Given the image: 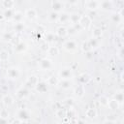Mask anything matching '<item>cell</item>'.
Here are the masks:
<instances>
[{
  "mask_svg": "<svg viewBox=\"0 0 124 124\" xmlns=\"http://www.w3.org/2000/svg\"><path fill=\"white\" fill-rule=\"evenodd\" d=\"M66 117L69 118V119L76 117V111H75L72 108H69V109L66 110Z\"/></svg>",
  "mask_w": 124,
  "mask_h": 124,
  "instance_id": "8d00e7d4",
  "label": "cell"
},
{
  "mask_svg": "<svg viewBox=\"0 0 124 124\" xmlns=\"http://www.w3.org/2000/svg\"><path fill=\"white\" fill-rule=\"evenodd\" d=\"M16 96L20 100H22L25 97H27L28 96V89H27V87L24 86V87H21L20 89H18L17 92H16Z\"/></svg>",
  "mask_w": 124,
  "mask_h": 124,
  "instance_id": "7c38bea8",
  "label": "cell"
},
{
  "mask_svg": "<svg viewBox=\"0 0 124 124\" xmlns=\"http://www.w3.org/2000/svg\"><path fill=\"white\" fill-rule=\"evenodd\" d=\"M74 92H75V94L78 96V97H82L83 95H84V93H85V89H84V85H82L81 83L79 84V85H78L76 88H75V90H74Z\"/></svg>",
  "mask_w": 124,
  "mask_h": 124,
  "instance_id": "e0dca14e",
  "label": "cell"
},
{
  "mask_svg": "<svg viewBox=\"0 0 124 124\" xmlns=\"http://www.w3.org/2000/svg\"><path fill=\"white\" fill-rule=\"evenodd\" d=\"M59 77L61 78V79H70L73 77V73H72V69L70 67H65L63 69L60 70L59 72Z\"/></svg>",
  "mask_w": 124,
  "mask_h": 124,
  "instance_id": "7a4b0ae2",
  "label": "cell"
},
{
  "mask_svg": "<svg viewBox=\"0 0 124 124\" xmlns=\"http://www.w3.org/2000/svg\"><path fill=\"white\" fill-rule=\"evenodd\" d=\"M112 7H113V3L111 0H102L99 5V8H101L103 11H110Z\"/></svg>",
  "mask_w": 124,
  "mask_h": 124,
  "instance_id": "8992f818",
  "label": "cell"
},
{
  "mask_svg": "<svg viewBox=\"0 0 124 124\" xmlns=\"http://www.w3.org/2000/svg\"><path fill=\"white\" fill-rule=\"evenodd\" d=\"M81 49L84 51V52H88V51H91L92 50V47L89 44V41H85L81 44Z\"/></svg>",
  "mask_w": 124,
  "mask_h": 124,
  "instance_id": "f546056e",
  "label": "cell"
},
{
  "mask_svg": "<svg viewBox=\"0 0 124 124\" xmlns=\"http://www.w3.org/2000/svg\"><path fill=\"white\" fill-rule=\"evenodd\" d=\"M39 79L36 76H30L28 78H27V81H26V84L29 85V86H35L37 83H38Z\"/></svg>",
  "mask_w": 124,
  "mask_h": 124,
  "instance_id": "44dd1931",
  "label": "cell"
},
{
  "mask_svg": "<svg viewBox=\"0 0 124 124\" xmlns=\"http://www.w3.org/2000/svg\"><path fill=\"white\" fill-rule=\"evenodd\" d=\"M0 122L7 123V122H8V120H7V119H5V118H3V117H0Z\"/></svg>",
  "mask_w": 124,
  "mask_h": 124,
  "instance_id": "bcb514c9",
  "label": "cell"
},
{
  "mask_svg": "<svg viewBox=\"0 0 124 124\" xmlns=\"http://www.w3.org/2000/svg\"><path fill=\"white\" fill-rule=\"evenodd\" d=\"M79 15L78 14H77V13H74V14H71L70 15V21L72 22V23H74V24H76V23H78V19H79Z\"/></svg>",
  "mask_w": 124,
  "mask_h": 124,
  "instance_id": "1f68e13d",
  "label": "cell"
},
{
  "mask_svg": "<svg viewBox=\"0 0 124 124\" xmlns=\"http://www.w3.org/2000/svg\"><path fill=\"white\" fill-rule=\"evenodd\" d=\"M15 11H14V9H6L5 10V12H4V14H3V16L6 17V18H13V16H14V15H15Z\"/></svg>",
  "mask_w": 124,
  "mask_h": 124,
  "instance_id": "f1b7e54d",
  "label": "cell"
},
{
  "mask_svg": "<svg viewBox=\"0 0 124 124\" xmlns=\"http://www.w3.org/2000/svg\"><path fill=\"white\" fill-rule=\"evenodd\" d=\"M78 80L80 81L81 84H86L91 80V76L87 73H83L78 77Z\"/></svg>",
  "mask_w": 124,
  "mask_h": 124,
  "instance_id": "4fadbf2b",
  "label": "cell"
},
{
  "mask_svg": "<svg viewBox=\"0 0 124 124\" xmlns=\"http://www.w3.org/2000/svg\"><path fill=\"white\" fill-rule=\"evenodd\" d=\"M108 97L107 96H101L100 97V99H99V102H100V104L102 105V106H107V104H108Z\"/></svg>",
  "mask_w": 124,
  "mask_h": 124,
  "instance_id": "f35d334b",
  "label": "cell"
},
{
  "mask_svg": "<svg viewBox=\"0 0 124 124\" xmlns=\"http://www.w3.org/2000/svg\"><path fill=\"white\" fill-rule=\"evenodd\" d=\"M20 75V71L16 67H11L7 70V77L10 79H16Z\"/></svg>",
  "mask_w": 124,
  "mask_h": 124,
  "instance_id": "6da1fadb",
  "label": "cell"
},
{
  "mask_svg": "<svg viewBox=\"0 0 124 124\" xmlns=\"http://www.w3.org/2000/svg\"><path fill=\"white\" fill-rule=\"evenodd\" d=\"M68 34V29L64 26H59L56 29V35L59 37H65Z\"/></svg>",
  "mask_w": 124,
  "mask_h": 124,
  "instance_id": "ffe728a7",
  "label": "cell"
},
{
  "mask_svg": "<svg viewBox=\"0 0 124 124\" xmlns=\"http://www.w3.org/2000/svg\"><path fill=\"white\" fill-rule=\"evenodd\" d=\"M58 13H56V12H51L50 14H49V19L50 20H57L58 19Z\"/></svg>",
  "mask_w": 124,
  "mask_h": 124,
  "instance_id": "ab89813d",
  "label": "cell"
},
{
  "mask_svg": "<svg viewBox=\"0 0 124 124\" xmlns=\"http://www.w3.org/2000/svg\"><path fill=\"white\" fill-rule=\"evenodd\" d=\"M9 116V112L7 109H2L0 111V117H3V118H7Z\"/></svg>",
  "mask_w": 124,
  "mask_h": 124,
  "instance_id": "b9f144b4",
  "label": "cell"
},
{
  "mask_svg": "<svg viewBox=\"0 0 124 124\" xmlns=\"http://www.w3.org/2000/svg\"><path fill=\"white\" fill-rule=\"evenodd\" d=\"M58 52H59V49H58V47L55 46H49L48 49H47V53H48L49 55H51V56H53V55H57Z\"/></svg>",
  "mask_w": 124,
  "mask_h": 124,
  "instance_id": "4dcf8cb0",
  "label": "cell"
},
{
  "mask_svg": "<svg viewBox=\"0 0 124 124\" xmlns=\"http://www.w3.org/2000/svg\"><path fill=\"white\" fill-rule=\"evenodd\" d=\"M17 117L20 120L24 121L25 119H27V118L30 117V113H29V111L26 108H19L18 109V111H17Z\"/></svg>",
  "mask_w": 124,
  "mask_h": 124,
  "instance_id": "ba28073f",
  "label": "cell"
},
{
  "mask_svg": "<svg viewBox=\"0 0 124 124\" xmlns=\"http://www.w3.org/2000/svg\"><path fill=\"white\" fill-rule=\"evenodd\" d=\"M46 82L47 85H49V86H56V85H58L59 79H58L55 76H50V77L47 78V79H46Z\"/></svg>",
  "mask_w": 124,
  "mask_h": 124,
  "instance_id": "2e32d148",
  "label": "cell"
},
{
  "mask_svg": "<svg viewBox=\"0 0 124 124\" xmlns=\"http://www.w3.org/2000/svg\"><path fill=\"white\" fill-rule=\"evenodd\" d=\"M78 24L83 28H88L91 24V18L86 15L80 16L79 19H78Z\"/></svg>",
  "mask_w": 124,
  "mask_h": 124,
  "instance_id": "5b68a950",
  "label": "cell"
},
{
  "mask_svg": "<svg viewBox=\"0 0 124 124\" xmlns=\"http://www.w3.org/2000/svg\"><path fill=\"white\" fill-rule=\"evenodd\" d=\"M103 35V30L100 28V27H95L92 31V38H95V39H99L101 38Z\"/></svg>",
  "mask_w": 124,
  "mask_h": 124,
  "instance_id": "7402d4cb",
  "label": "cell"
},
{
  "mask_svg": "<svg viewBox=\"0 0 124 124\" xmlns=\"http://www.w3.org/2000/svg\"><path fill=\"white\" fill-rule=\"evenodd\" d=\"M51 8H52L53 12L59 13V12H61V11L63 10L64 4H63L62 1H60V0H54V1H52V3H51Z\"/></svg>",
  "mask_w": 124,
  "mask_h": 124,
  "instance_id": "52a82bcc",
  "label": "cell"
},
{
  "mask_svg": "<svg viewBox=\"0 0 124 124\" xmlns=\"http://www.w3.org/2000/svg\"><path fill=\"white\" fill-rule=\"evenodd\" d=\"M110 18H111V20H112L113 22H115V23H119V22L122 21V16H121V14H119V13H113V14L111 15Z\"/></svg>",
  "mask_w": 124,
  "mask_h": 124,
  "instance_id": "484cf974",
  "label": "cell"
},
{
  "mask_svg": "<svg viewBox=\"0 0 124 124\" xmlns=\"http://www.w3.org/2000/svg\"><path fill=\"white\" fill-rule=\"evenodd\" d=\"M58 20L62 23H66V22L70 21V15L67 13H62L61 15L58 16Z\"/></svg>",
  "mask_w": 124,
  "mask_h": 124,
  "instance_id": "603a6c76",
  "label": "cell"
},
{
  "mask_svg": "<svg viewBox=\"0 0 124 124\" xmlns=\"http://www.w3.org/2000/svg\"><path fill=\"white\" fill-rule=\"evenodd\" d=\"M75 104V100L73 98H66L63 102H62V105H64L65 107L67 108H72Z\"/></svg>",
  "mask_w": 124,
  "mask_h": 124,
  "instance_id": "83f0119b",
  "label": "cell"
},
{
  "mask_svg": "<svg viewBox=\"0 0 124 124\" xmlns=\"http://www.w3.org/2000/svg\"><path fill=\"white\" fill-rule=\"evenodd\" d=\"M107 106L108 107V108H109V109L114 110V109H118V108H119L120 104H119L115 99H111V100H108V101Z\"/></svg>",
  "mask_w": 124,
  "mask_h": 124,
  "instance_id": "5bb4252c",
  "label": "cell"
},
{
  "mask_svg": "<svg viewBox=\"0 0 124 124\" xmlns=\"http://www.w3.org/2000/svg\"><path fill=\"white\" fill-rule=\"evenodd\" d=\"M53 108L57 110V109H59V108H62V103H60V102H57V103H55V104H53Z\"/></svg>",
  "mask_w": 124,
  "mask_h": 124,
  "instance_id": "ee69618b",
  "label": "cell"
},
{
  "mask_svg": "<svg viewBox=\"0 0 124 124\" xmlns=\"http://www.w3.org/2000/svg\"><path fill=\"white\" fill-rule=\"evenodd\" d=\"M36 90L40 93H45L47 90V83L46 81H38V83L35 85Z\"/></svg>",
  "mask_w": 124,
  "mask_h": 124,
  "instance_id": "8fae6325",
  "label": "cell"
},
{
  "mask_svg": "<svg viewBox=\"0 0 124 124\" xmlns=\"http://www.w3.org/2000/svg\"><path fill=\"white\" fill-rule=\"evenodd\" d=\"M0 21H1V19H0Z\"/></svg>",
  "mask_w": 124,
  "mask_h": 124,
  "instance_id": "7dc6e473",
  "label": "cell"
},
{
  "mask_svg": "<svg viewBox=\"0 0 124 124\" xmlns=\"http://www.w3.org/2000/svg\"><path fill=\"white\" fill-rule=\"evenodd\" d=\"M2 101H3V104L6 105V106H10V105H12V104L14 103L13 97H12L11 95H9V94L5 95V96L2 98Z\"/></svg>",
  "mask_w": 124,
  "mask_h": 124,
  "instance_id": "d4e9b609",
  "label": "cell"
},
{
  "mask_svg": "<svg viewBox=\"0 0 124 124\" xmlns=\"http://www.w3.org/2000/svg\"><path fill=\"white\" fill-rule=\"evenodd\" d=\"M86 8L88 10H97L99 8V5H100V1L98 0H87L86 1Z\"/></svg>",
  "mask_w": 124,
  "mask_h": 124,
  "instance_id": "30bf717a",
  "label": "cell"
},
{
  "mask_svg": "<svg viewBox=\"0 0 124 124\" xmlns=\"http://www.w3.org/2000/svg\"><path fill=\"white\" fill-rule=\"evenodd\" d=\"M89 44L91 46L92 48H95V47H98L99 46V42H98V39H95V38H92L89 40Z\"/></svg>",
  "mask_w": 124,
  "mask_h": 124,
  "instance_id": "74e56055",
  "label": "cell"
},
{
  "mask_svg": "<svg viewBox=\"0 0 124 124\" xmlns=\"http://www.w3.org/2000/svg\"><path fill=\"white\" fill-rule=\"evenodd\" d=\"M2 5L6 9H13L14 8V1L13 0H3Z\"/></svg>",
  "mask_w": 124,
  "mask_h": 124,
  "instance_id": "d6a6232c",
  "label": "cell"
},
{
  "mask_svg": "<svg viewBox=\"0 0 124 124\" xmlns=\"http://www.w3.org/2000/svg\"><path fill=\"white\" fill-rule=\"evenodd\" d=\"M14 29H15V31H16V32H21V31H23V29H24V24L22 23V21H21V22H16V24H15V26H14Z\"/></svg>",
  "mask_w": 124,
  "mask_h": 124,
  "instance_id": "e575fe53",
  "label": "cell"
},
{
  "mask_svg": "<svg viewBox=\"0 0 124 124\" xmlns=\"http://www.w3.org/2000/svg\"><path fill=\"white\" fill-rule=\"evenodd\" d=\"M114 99L119 103V104H121L122 102H123V100H124V95H123V92L122 91H119V92H117L116 94H115V96H114Z\"/></svg>",
  "mask_w": 124,
  "mask_h": 124,
  "instance_id": "d590c367",
  "label": "cell"
},
{
  "mask_svg": "<svg viewBox=\"0 0 124 124\" xmlns=\"http://www.w3.org/2000/svg\"><path fill=\"white\" fill-rule=\"evenodd\" d=\"M63 47H64V49L67 50V51H74V50L77 49L78 44H77V42L74 41V40H68V41H66V42L64 43Z\"/></svg>",
  "mask_w": 124,
  "mask_h": 124,
  "instance_id": "277c9868",
  "label": "cell"
},
{
  "mask_svg": "<svg viewBox=\"0 0 124 124\" xmlns=\"http://www.w3.org/2000/svg\"><path fill=\"white\" fill-rule=\"evenodd\" d=\"M22 19H23V14L20 12H16L13 16V20L15 22H21Z\"/></svg>",
  "mask_w": 124,
  "mask_h": 124,
  "instance_id": "4316f807",
  "label": "cell"
},
{
  "mask_svg": "<svg viewBox=\"0 0 124 124\" xmlns=\"http://www.w3.org/2000/svg\"><path fill=\"white\" fill-rule=\"evenodd\" d=\"M39 67L43 71H47L52 67V61L48 58H43L39 62Z\"/></svg>",
  "mask_w": 124,
  "mask_h": 124,
  "instance_id": "3957f363",
  "label": "cell"
},
{
  "mask_svg": "<svg viewBox=\"0 0 124 124\" xmlns=\"http://www.w3.org/2000/svg\"><path fill=\"white\" fill-rule=\"evenodd\" d=\"M48 47H49V45H48L47 42H44V43H42V44H41V46H40V48H41L43 51H47Z\"/></svg>",
  "mask_w": 124,
  "mask_h": 124,
  "instance_id": "60d3db41",
  "label": "cell"
},
{
  "mask_svg": "<svg viewBox=\"0 0 124 124\" xmlns=\"http://www.w3.org/2000/svg\"><path fill=\"white\" fill-rule=\"evenodd\" d=\"M9 57H10V54L7 50L5 49H2L0 50V61L1 62H6L9 60Z\"/></svg>",
  "mask_w": 124,
  "mask_h": 124,
  "instance_id": "cb8c5ba5",
  "label": "cell"
},
{
  "mask_svg": "<svg viewBox=\"0 0 124 124\" xmlns=\"http://www.w3.org/2000/svg\"><path fill=\"white\" fill-rule=\"evenodd\" d=\"M58 84H59L60 87L63 88V89H69V88L73 85V83H72V81H71L70 79H61V81L59 80Z\"/></svg>",
  "mask_w": 124,
  "mask_h": 124,
  "instance_id": "ac0fdd59",
  "label": "cell"
},
{
  "mask_svg": "<svg viewBox=\"0 0 124 124\" xmlns=\"http://www.w3.org/2000/svg\"><path fill=\"white\" fill-rule=\"evenodd\" d=\"M24 16H25L28 19L33 20V19H35V18L37 17V11H36L34 8H29V9H27V10L25 11Z\"/></svg>",
  "mask_w": 124,
  "mask_h": 124,
  "instance_id": "9c48e42d",
  "label": "cell"
},
{
  "mask_svg": "<svg viewBox=\"0 0 124 124\" xmlns=\"http://www.w3.org/2000/svg\"><path fill=\"white\" fill-rule=\"evenodd\" d=\"M85 115H86L87 118H89V119H93V118H95V117L97 116V110H96L94 108H90L86 109V111H85Z\"/></svg>",
  "mask_w": 124,
  "mask_h": 124,
  "instance_id": "d6986e66",
  "label": "cell"
},
{
  "mask_svg": "<svg viewBox=\"0 0 124 124\" xmlns=\"http://www.w3.org/2000/svg\"><path fill=\"white\" fill-rule=\"evenodd\" d=\"M68 2L70 4H77L78 3V0H68Z\"/></svg>",
  "mask_w": 124,
  "mask_h": 124,
  "instance_id": "f6af8a7d",
  "label": "cell"
},
{
  "mask_svg": "<svg viewBox=\"0 0 124 124\" xmlns=\"http://www.w3.org/2000/svg\"><path fill=\"white\" fill-rule=\"evenodd\" d=\"M3 39L6 40V41H11V40L13 39L12 34H11V33H5V34L3 35Z\"/></svg>",
  "mask_w": 124,
  "mask_h": 124,
  "instance_id": "7bdbcfd3",
  "label": "cell"
},
{
  "mask_svg": "<svg viewBox=\"0 0 124 124\" xmlns=\"http://www.w3.org/2000/svg\"><path fill=\"white\" fill-rule=\"evenodd\" d=\"M26 48H27V46L24 42H18L15 45V50L17 52H23L26 50Z\"/></svg>",
  "mask_w": 124,
  "mask_h": 124,
  "instance_id": "9a60e30c",
  "label": "cell"
},
{
  "mask_svg": "<svg viewBox=\"0 0 124 124\" xmlns=\"http://www.w3.org/2000/svg\"><path fill=\"white\" fill-rule=\"evenodd\" d=\"M56 116L58 117V118H64V117H66V109H64V108L62 107L61 108H59V109H57L56 110Z\"/></svg>",
  "mask_w": 124,
  "mask_h": 124,
  "instance_id": "836d02e7",
  "label": "cell"
}]
</instances>
